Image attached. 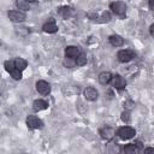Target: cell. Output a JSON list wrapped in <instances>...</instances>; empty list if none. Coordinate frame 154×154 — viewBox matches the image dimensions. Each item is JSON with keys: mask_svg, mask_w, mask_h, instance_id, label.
<instances>
[{"mask_svg": "<svg viewBox=\"0 0 154 154\" xmlns=\"http://www.w3.org/2000/svg\"><path fill=\"white\" fill-rule=\"evenodd\" d=\"M117 135L119 136L120 140H130V138H132L136 135V131H135L134 128L126 125V126L119 128L118 131H117Z\"/></svg>", "mask_w": 154, "mask_h": 154, "instance_id": "obj_1", "label": "cell"}, {"mask_svg": "<svg viewBox=\"0 0 154 154\" xmlns=\"http://www.w3.org/2000/svg\"><path fill=\"white\" fill-rule=\"evenodd\" d=\"M109 8L117 14V16H125L126 13V4L123 1H113L109 4Z\"/></svg>", "mask_w": 154, "mask_h": 154, "instance_id": "obj_2", "label": "cell"}, {"mask_svg": "<svg viewBox=\"0 0 154 154\" xmlns=\"http://www.w3.org/2000/svg\"><path fill=\"white\" fill-rule=\"evenodd\" d=\"M117 58L120 63H129L135 58V52L131 49H122L118 52Z\"/></svg>", "mask_w": 154, "mask_h": 154, "instance_id": "obj_3", "label": "cell"}, {"mask_svg": "<svg viewBox=\"0 0 154 154\" xmlns=\"http://www.w3.org/2000/svg\"><path fill=\"white\" fill-rule=\"evenodd\" d=\"M7 16H8L10 20L16 22V23H18V22H23V20L25 19V17H26L25 13H24L23 11H20V10H11V11H8Z\"/></svg>", "mask_w": 154, "mask_h": 154, "instance_id": "obj_4", "label": "cell"}, {"mask_svg": "<svg viewBox=\"0 0 154 154\" xmlns=\"http://www.w3.org/2000/svg\"><path fill=\"white\" fill-rule=\"evenodd\" d=\"M26 125L30 129H40V128H42L43 123L40 118L31 114V116H28V118H26Z\"/></svg>", "mask_w": 154, "mask_h": 154, "instance_id": "obj_5", "label": "cell"}, {"mask_svg": "<svg viewBox=\"0 0 154 154\" xmlns=\"http://www.w3.org/2000/svg\"><path fill=\"white\" fill-rule=\"evenodd\" d=\"M111 81H112L113 87H114L117 90H122V89H124L125 85H126L125 78L122 77L120 75H114V76H112V79H111Z\"/></svg>", "mask_w": 154, "mask_h": 154, "instance_id": "obj_6", "label": "cell"}, {"mask_svg": "<svg viewBox=\"0 0 154 154\" xmlns=\"http://www.w3.org/2000/svg\"><path fill=\"white\" fill-rule=\"evenodd\" d=\"M42 30L45 32H48V34H54V32L58 31V25H57V23H55V20L53 18H49V20H47L43 24Z\"/></svg>", "mask_w": 154, "mask_h": 154, "instance_id": "obj_7", "label": "cell"}, {"mask_svg": "<svg viewBox=\"0 0 154 154\" xmlns=\"http://www.w3.org/2000/svg\"><path fill=\"white\" fill-rule=\"evenodd\" d=\"M58 13H59L60 17L67 19V18L75 16V10L71 6H61V7L58 8Z\"/></svg>", "mask_w": 154, "mask_h": 154, "instance_id": "obj_8", "label": "cell"}, {"mask_svg": "<svg viewBox=\"0 0 154 154\" xmlns=\"http://www.w3.org/2000/svg\"><path fill=\"white\" fill-rule=\"evenodd\" d=\"M36 90L42 95H47L51 91V85L46 81H38L36 82Z\"/></svg>", "mask_w": 154, "mask_h": 154, "instance_id": "obj_9", "label": "cell"}, {"mask_svg": "<svg viewBox=\"0 0 154 154\" xmlns=\"http://www.w3.org/2000/svg\"><path fill=\"white\" fill-rule=\"evenodd\" d=\"M97 96H99V93H97V90H96L95 88H93V87H88V88L84 90V97H85L87 100H89V101H95V100L97 99Z\"/></svg>", "mask_w": 154, "mask_h": 154, "instance_id": "obj_10", "label": "cell"}, {"mask_svg": "<svg viewBox=\"0 0 154 154\" xmlns=\"http://www.w3.org/2000/svg\"><path fill=\"white\" fill-rule=\"evenodd\" d=\"M100 135L103 140H111L114 136V130L111 126H103L102 129H100Z\"/></svg>", "mask_w": 154, "mask_h": 154, "instance_id": "obj_11", "label": "cell"}, {"mask_svg": "<svg viewBox=\"0 0 154 154\" xmlns=\"http://www.w3.org/2000/svg\"><path fill=\"white\" fill-rule=\"evenodd\" d=\"M140 149H141V144H140V142L130 143V144H128V146L124 147V152L128 153V154H136V153L140 152Z\"/></svg>", "mask_w": 154, "mask_h": 154, "instance_id": "obj_12", "label": "cell"}, {"mask_svg": "<svg viewBox=\"0 0 154 154\" xmlns=\"http://www.w3.org/2000/svg\"><path fill=\"white\" fill-rule=\"evenodd\" d=\"M108 41H109V43H111L113 47H122V46L124 45L123 37L119 36V35H111V36L108 37Z\"/></svg>", "mask_w": 154, "mask_h": 154, "instance_id": "obj_13", "label": "cell"}, {"mask_svg": "<svg viewBox=\"0 0 154 154\" xmlns=\"http://www.w3.org/2000/svg\"><path fill=\"white\" fill-rule=\"evenodd\" d=\"M81 52H79V48L78 47H76V46H67L66 48H65V54H66V57H70V58H77L78 57V54H79Z\"/></svg>", "mask_w": 154, "mask_h": 154, "instance_id": "obj_14", "label": "cell"}, {"mask_svg": "<svg viewBox=\"0 0 154 154\" xmlns=\"http://www.w3.org/2000/svg\"><path fill=\"white\" fill-rule=\"evenodd\" d=\"M47 107H48L47 101H45V100H42V99L35 100L34 103H32V108H34L36 112H38V111H43V109H46Z\"/></svg>", "mask_w": 154, "mask_h": 154, "instance_id": "obj_15", "label": "cell"}, {"mask_svg": "<svg viewBox=\"0 0 154 154\" xmlns=\"http://www.w3.org/2000/svg\"><path fill=\"white\" fill-rule=\"evenodd\" d=\"M111 79H112V75H111V72H108V71H103V72H101V73L99 75V82H100L101 84H103V85L108 84V83L111 82Z\"/></svg>", "mask_w": 154, "mask_h": 154, "instance_id": "obj_16", "label": "cell"}, {"mask_svg": "<svg viewBox=\"0 0 154 154\" xmlns=\"http://www.w3.org/2000/svg\"><path fill=\"white\" fill-rule=\"evenodd\" d=\"M13 63H14V66H16L18 70H20V71L25 70V67L28 66L26 60H25V59H23V58H16V59L13 60Z\"/></svg>", "mask_w": 154, "mask_h": 154, "instance_id": "obj_17", "label": "cell"}, {"mask_svg": "<svg viewBox=\"0 0 154 154\" xmlns=\"http://www.w3.org/2000/svg\"><path fill=\"white\" fill-rule=\"evenodd\" d=\"M75 61H76V65H77V66H84V65L87 64L88 59H87V55H85V54L79 53L78 57L75 59Z\"/></svg>", "mask_w": 154, "mask_h": 154, "instance_id": "obj_18", "label": "cell"}, {"mask_svg": "<svg viewBox=\"0 0 154 154\" xmlns=\"http://www.w3.org/2000/svg\"><path fill=\"white\" fill-rule=\"evenodd\" d=\"M16 5H17L18 10H20V11H28V10H30V5L25 0H17L16 1Z\"/></svg>", "mask_w": 154, "mask_h": 154, "instance_id": "obj_19", "label": "cell"}, {"mask_svg": "<svg viewBox=\"0 0 154 154\" xmlns=\"http://www.w3.org/2000/svg\"><path fill=\"white\" fill-rule=\"evenodd\" d=\"M8 73L11 75V77L13 78V79H16V81H19L20 78H22V71L20 70H18L16 66L11 70V71H8Z\"/></svg>", "mask_w": 154, "mask_h": 154, "instance_id": "obj_20", "label": "cell"}, {"mask_svg": "<svg viewBox=\"0 0 154 154\" xmlns=\"http://www.w3.org/2000/svg\"><path fill=\"white\" fill-rule=\"evenodd\" d=\"M63 65L67 69H72L73 66H76V61L73 58H70V57H66L64 60H63Z\"/></svg>", "mask_w": 154, "mask_h": 154, "instance_id": "obj_21", "label": "cell"}, {"mask_svg": "<svg viewBox=\"0 0 154 154\" xmlns=\"http://www.w3.org/2000/svg\"><path fill=\"white\" fill-rule=\"evenodd\" d=\"M97 18L100 19L101 23H107V22L111 20V14H109L108 12H102V14H101L100 17H97Z\"/></svg>", "mask_w": 154, "mask_h": 154, "instance_id": "obj_22", "label": "cell"}, {"mask_svg": "<svg viewBox=\"0 0 154 154\" xmlns=\"http://www.w3.org/2000/svg\"><path fill=\"white\" fill-rule=\"evenodd\" d=\"M130 119H131V117H130V112H129V111H124V112L122 113V120L125 122V123H129Z\"/></svg>", "mask_w": 154, "mask_h": 154, "instance_id": "obj_23", "label": "cell"}, {"mask_svg": "<svg viewBox=\"0 0 154 154\" xmlns=\"http://www.w3.org/2000/svg\"><path fill=\"white\" fill-rule=\"evenodd\" d=\"M149 32H150V36H154V24L149 26Z\"/></svg>", "mask_w": 154, "mask_h": 154, "instance_id": "obj_24", "label": "cell"}, {"mask_svg": "<svg viewBox=\"0 0 154 154\" xmlns=\"http://www.w3.org/2000/svg\"><path fill=\"white\" fill-rule=\"evenodd\" d=\"M143 152H144V153H153V152H154V148H146Z\"/></svg>", "mask_w": 154, "mask_h": 154, "instance_id": "obj_25", "label": "cell"}, {"mask_svg": "<svg viewBox=\"0 0 154 154\" xmlns=\"http://www.w3.org/2000/svg\"><path fill=\"white\" fill-rule=\"evenodd\" d=\"M153 2H154V0H149V10H153V8H154Z\"/></svg>", "mask_w": 154, "mask_h": 154, "instance_id": "obj_26", "label": "cell"}, {"mask_svg": "<svg viewBox=\"0 0 154 154\" xmlns=\"http://www.w3.org/2000/svg\"><path fill=\"white\" fill-rule=\"evenodd\" d=\"M25 1H28V2H29V4H30V2H35V1H36V0H25Z\"/></svg>", "mask_w": 154, "mask_h": 154, "instance_id": "obj_27", "label": "cell"}]
</instances>
